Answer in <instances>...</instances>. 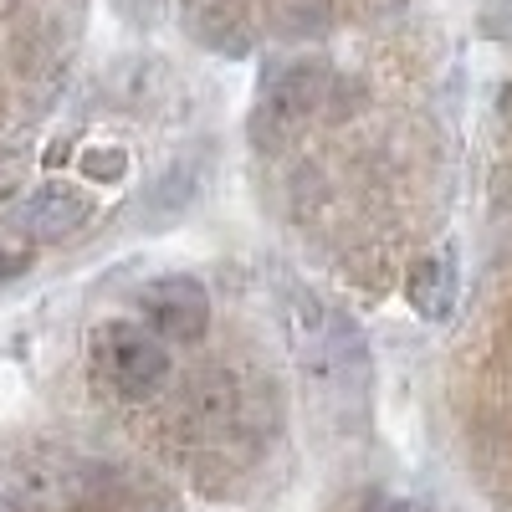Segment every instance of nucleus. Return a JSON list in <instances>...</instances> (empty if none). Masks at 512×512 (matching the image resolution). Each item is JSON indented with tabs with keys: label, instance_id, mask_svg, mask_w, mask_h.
I'll return each instance as SVG.
<instances>
[{
	"label": "nucleus",
	"instance_id": "f257e3e1",
	"mask_svg": "<svg viewBox=\"0 0 512 512\" xmlns=\"http://www.w3.org/2000/svg\"><path fill=\"white\" fill-rule=\"evenodd\" d=\"M287 328H292V354L303 364V379L323 400H349V395L364 390L359 333L338 318L318 292H292Z\"/></svg>",
	"mask_w": 512,
	"mask_h": 512
},
{
	"label": "nucleus",
	"instance_id": "f03ea898",
	"mask_svg": "<svg viewBox=\"0 0 512 512\" xmlns=\"http://www.w3.org/2000/svg\"><path fill=\"white\" fill-rule=\"evenodd\" d=\"M93 364H98V379L108 384V390H118L128 400L159 395L169 384L164 338L144 323H128V318H113L93 333Z\"/></svg>",
	"mask_w": 512,
	"mask_h": 512
},
{
	"label": "nucleus",
	"instance_id": "7ed1b4c3",
	"mask_svg": "<svg viewBox=\"0 0 512 512\" xmlns=\"http://www.w3.org/2000/svg\"><path fill=\"white\" fill-rule=\"evenodd\" d=\"M328 62L323 57H303L287 62L267 88H262V108H256V139L262 144H282L297 128H308V118H318V108L328 103Z\"/></svg>",
	"mask_w": 512,
	"mask_h": 512
},
{
	"label": "nucleus",
	"instance_id": "20e7f679",
	"mask_svg": "<svg viewBox=\"0 0 512 512\" xmlns=\"http://www.w3.org/2000/svg\"><path fill=\"white\" fill-rule=\"evenodd\" d=\"M139 308L149 318V328L169 344H195L210 328V297L195 277L185 272H169V277H154L144 292H139Z\"/></svg>",
	"mask_w": 512,
	"mask_h": 512
},
{
	"label": "nucleus",
	"instance_id": "39448f33",
	"mask_svg": "<svg viewBox=\"0 0 512 512\" xmlns=\"http://www.w3.org/2000/svg\"><path fill=\"white\" fill-rule=\"evenodd\" d=\"M88 216H93V200L82 190H72V185H47L21 205V226L36 241H62L77 226H88Z\"/></svg>",
	"mask_w": 512,
	"mask_h": 512
},
{
	"label": "nucleus",
	"instance_id": "423d86ee",
	"mask_svg": "<svg viewBox=\"0 0 512 512\" xmlns=\"http://www.w3.org/2000/svg\"><path fill=\"white\" fill-rule=\"evenodd\" d=\"M405 297H410V308L420 318H451L456 308V267H451V256H425V262L410 267V282H405Z\"/></svg>",
	"mask_w": 512,
	"mask_h": 512
},
{
	"label": "nucleus",
	"instance_id": "0eeeda50",
	"mask_svg": "<svg viewBox=\"0 0 512 512\" xmlns=\"http://www.w3.org/2000/svg\"><path fill=\"white\" fill-rule=\"evenodd\" d=\"M185 420L195 425V436H221L236 420V379L231 374H200L190 384Z\"/></svg>",
	"mask_w": 512,
	"mask_h": 512
},
{
	"label": "nucleus",
	"instance_id": "6e6552de",
	"mask_svg": "<svg viewBox=\"0 0 512 512\" xmlns=\"http://www.w3.org/2000/svg\"><path fill=\"white\" fill-rule=\"evenodd\" d=\"M123 164H128V159H123L118 149H108V154H103V149H93L88 159H82V169H88L93 180H118V175H123Z\"/></svg>",
	"mask_w": 512,
	"mask_h": 512
},
{
	"label": "nucleus",
	"instance_id": "1a4fd4ad",
	"mask_svg": "<svg viewBox=\"0 0 512 512\" xmlns=\"http://www.w3.org/2000/svg\"><path fill=\"white\" fill-rule=\"evenodd\" d=\"M21 195V164H0V210Z\"/></svg>",
	"mask_w": 512,
	"mask_h": 512
},
{
	"label": "nucleus",
	"instance_id": "9d476101",
	"mask_svg": "<svg viewBox=\"0 0 512 512\" xmlns=\"http://www.w3.org/2000/svg\"><path fill=\"white\" fill-rule=\"evenodd\" d=\"M26 267H31V256H26V251H0V282L16 277V272H26Z\"/></svg>",
	"mask_w": 512,
	"mask_h": 512
}]
</instances>
